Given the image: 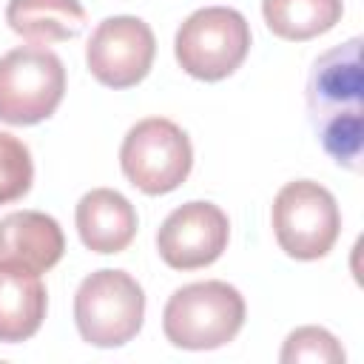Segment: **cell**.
I'll return each instance as SVG.
<instances>
[{
  "label": "cell",
  "instance_id": "cell-1",
  "mask_svg": "<svg viewBox=\"0 0 364 364\" xmlns=\"http://www.w3.org/2000/svg\"><path fill=\"white\" fill-rule=\"evenodd\" d=\"M364 68L361 37L321 54L307 77V111L310 125L321 139V148L347 171L361 165L364 139Z\"/></svg>",
  "mask_w": 364,
  "mask_h": 364
},
{
  "label": "cell",
  "instance_id": "cell-2",
  "mask_svg": "<svg viewBox=\"0 0 364 364\" xmlns=\"http://www.w3.org/2000/svg\"><path fill=\"white\" fill-rule=\"evenodd\" d=\"M245 324L242 293L219 279L179 287L162 313L165 338L182 350H216L236 338Z\"/></svg>",
  "mask_w": 364,
  "mask_h": 364
},
{
  "label": "cell",
  "instance_id": "cell-3",
  "mask_svg": "<svg viewBox=\"0 0 364 364\" xmlns=\"http://www.w3.org/2000/svg\"><path fill=\"white\" fill-rule=\"evenodd\" d=\"M145 316V293L125 270H97L82 279L74 296V321L82 341L94 347H122Z\"/></svg>",
  "mask_w": 364,
  "mask_h": 364
},
{
  "label": "cell",
  "instance_id": "cell-4",
  "mask_svg": "<svg viewBox=\"0 0 364 364\" xmlns=\"http://www.w3.org/2000/svg\"><path fill=\"white\" fill-rule=\"evenodd\" d=\"M173 51L191 77L216 82L245 63L250 51V26L236 9L205 6L179 26Z\"/></svg>",
  "mask_w": 364,
  "mask_h": 364
},
{
  "label": "cell",
  "instance_id": "cell-5",
  "mask_svg": "<svg viewBox=\"0 0 364 364\" xmlns=\"http://www.w3.org/2000/svg\"><path fill=\"white\" fill-rule=\"evenodd\" d=\"M65 94L63 60L46 46H20L0 57V119L34 125L48 119Z\"/></svg>",
  "mask_w": 364,
  "mask_h": 364
},
{
  "label": "cell",
  "instance_id": "cell-6",
  "mask_svg": "<svg viewBox=\"0 0 364 364\" xmlns=\"http://www.w3.org/2000/svg\"><path fill=\"white\" fill-rule=\"evenodd\" d=\"M270 216L279 247L301 262L327 256L341 230L336 196L313 179L287 182L276 193Z\"/></svg>",
  "mask_w": 364,
  "mask_h": 364
},
{
  "label": "cell",
  "instance_id": "cell-7",
  "mask_svg": "<svg viewBox=\"0 0 364 364\" xmlns=\"http://www.w3.org/2000/svg\"><path fill=\"white\" fill-rule=\"evenodd\" d=\"M119 165L128 182L142 193H168L179 188L191 173V139L176 122L165 117L139 119L122 139Z\"/></svg>",
  "mask_w": 364,
  "mask_h": 364
},
{
  "label": "cell",
  "instance_id": "cell-8",
  "mask_svg": "<svg viewBox=\"0 0 364 364\" xmlns=\"http://www.w3.org/2000/svg\"><path fill=\"white\" fill-rule=\"evenodd\" d=\"M156 54L154 31L145 20L131 14L105 17L88 40L85 63L97 82L119 91L145 80Z\"/></svg>",
  "mask_w": 364,
  "mask_h": 364
},
{
  "label": "cell",
  "instance_id": "cell-9",
  "mask_svg": "<svg viewBox=\"0 0 364 364\" xmlns=\"http://www.w3.org/2000/svg\"><path fill=\"white\" fill-rule=\"evenodd\" d=\"M230 225L222 208L210 202H188L168 213L156 233L159 256L173 270H196L213 264L228 247Z\"/></svg>",
  "mask_w": 364,
  "mask_h": 364
},
{
  "label": "cell",
  "instance_id": "cell-10",
  "mask_svg": "<svg viewBox=\"0 0 364 364\" xmlns=\"http://www.w3.org/2000/svg\"><path fill=\"white\" fill-rule=\"evenodd\" d=\"M65 250L63 228L40 210H14L0 219V267L46 273Z\"/></svg>",
  "mask_w": 364,
  "mask_h": 364
},
{
  "label": "cell",
  "instance_id": "cell-11",
  "mask_svg": "<svg viewBox=\"0 0 364 364\" xmlns=\"http://www.w3.org/2000/svg\"><path fill=\"white\" fill-rule=\"evenodd\" d=\"M77 230L88 250L94 253H119L136 236V210L134 205L111 188H94L77 202Z\"/></svg>",
  "mask_w": 364,
  "mask_h": 364
},
{
  "label": "cell",
  "instance_id": "cell-12",
  "mask_svg": "<svg viewBox=\"0 0 364 364\" xmlns=\"http://www.w3.org/2000/svg\"><path fill=\"white\" fill-rule=\"evenodd\" d=\"M6 23L31 46H51L85 28V9L80 0H11Z\"/></svg>",
  "mask_w": 364,
  "mask_h": 364
},
{
  "label": "cell",
  "instance_id": "cell-13",
  "mask_svg": "<svg viewBox=\"0 0 364 364\" xmlns=\"http://www.w3.org/2000/svg\"><path fill=\"white\" fill-rule=\"evenodd\" d=\"M46 318V287L37 273L0 267V341L31 338Z\"/></svg>",
  "mask_w": 364,
  "mask_h": 364
},
{
  "label": "cell",
  "instance_id": "cell-14",
  "mask_svg": "<svg viewBox=\"0 0 364 364\" xmlns=\"http://www.w3.org/2000/svg\"><path fill=\"white\" fill-rule=\"evenodd\" d=\"M341 0H262L267 28L282 40H310L341 20Z\"/></svg>",
  "mask_w": 364,
  "mask_h": 364
},
{
  "label": "cell",
  "instance_id": "cell-15",
  "mask_svg": "<svg viewBox=\"0 0 364 364\" xmlns=\"http://www.w3.org/2000/svg\"><path fill=\"white\" fill-rule=\"evenodd\" d=\"M34 179V165L28 148L14 136L0 131V205L17 202L28 193Z\"/></svg>",
  "mask_w": 364,
  "mask_h": 364
},
{
  "label": "cell",
  "instance_id": "cell-16",
  "mask_svg": "<svg viewBox=\"0 0 364 364\" xmlns=\"http://www.w3.org/2000/svg\"><path fill=\"white\" fill-rule=\"evenodd\" d=\"M284 364L293 361H310V364H344V350L336 341L333 333H327L324 327H299L287 336L282 355Z\"/></svg>",
  "mask_w": 364,
  "mask_h": 364
}]
</instances>
